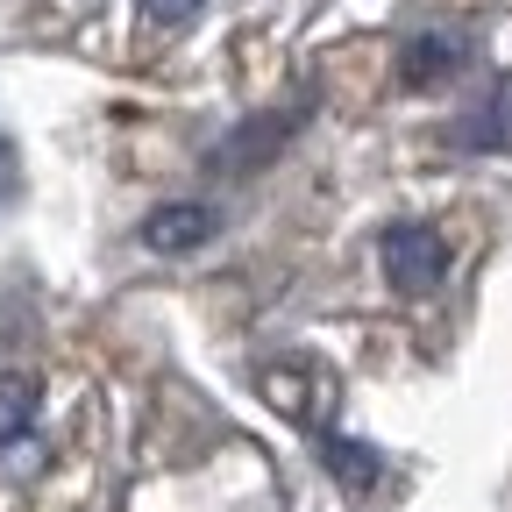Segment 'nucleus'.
<instances>
[{"label":"nucleus","mask_w":512,"mask_h":512,"mask_svg":"<svg viewBox=\"0 0 512 512\" xmlns=\"http://www.w3.org/2000/svg\"><path fill=\"white\" fill-rule=\"evenodd\" d=\"M377 264H384V278H392V292L427 299V292L448 278V242H441V228H427V221H399V228H384Z\"/></svg>","instance_id":"nucleus-1"},{"label":"nucleus","mask_w":512,"mask_h":512,"mask_svg":"<svg viewBox=\"0 0 512 512\" xmlns=\"http://www.w3.org/2000/svg\"><path fill=\"white\" fill-rule=\"evenodd\" d=\"M470 64V36H456V29H420V36H406V50H399V79L406 86H441V79H456Z\"/></svg>","instance_id":"nucleus-2"},{"label":"nucleus","mask_w":512,"mask_h":512,"mask_svg":"<svg viewBox=\"0 0 512 512\" xmlns=\"http://www.w3.org/2000/svg\"><path fill=\"white\" fill-rule=\"evenodd\" d=\"M207 235H214V207H200V200H171V207H157V214L143 221V242H150V249H164V256L200 249Z\"/></svg>","instance_id":"nucleus-3"},{"label":"nucleus","mask_w":512,"mask_h":512,"mask_svg":"<svg viewBox=\"0 0 512 512\" xmlns=\"http://www.w3.org/2000/svg\"><path fill=\"white\" fill-rule=\"evenodd\" d=\"M36 413H43V392H36V377H15V370H0V448L29 441Z\"/></svg>","instance_id":"nucleus-4"},{"label":"nucleus","mask_w":512,"mask_h":512,"mask_svg":"<svg viewBox=\"0 0 512 512\" xmlns=\"http://www.w3.org/2000/svg\"><path fill=\"white\" fill-rule=\"evenodd\" d=\"M320 463L342 477V491H370V484L384 477L377 448H363V441H349V434H320Z\"/></svg>","instance_id":"nucleus-5"},{"label":"nucleus","mask_w":512,"mask_h":512,"mask_svg":"<svg viewBox=\"0 0 512 512\" xmlns=\"http://www.w3.org/2000/svg\"><path fill=\"white\" fill-rule=\"evenodd\" d=\"M200 8H207V0H143V15H150L157 29H178V22H192Z\"/></svg>","instance_id":"nucleus-6"},{"label":"nucleus","mask_w":512,"mask_h":512,"mask_svg":"<svg viewBox=\"0 0 512 512\" xmlns=\"http://www.w3.org/2000/svg\"><path fill=\"white\" fill-rule=\"evenodd\" d=\"M15 185V157H8V143H0V192Z\"/></svg>","instance_id":"nucleus-7"}]
</instances>
